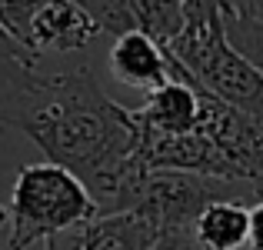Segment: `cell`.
Segmentation results:
<instances>
[{"instance_id": "cell-5", "label": "cell", "mask_w": 263, "mask_h": 250, "mask_svg": "<svg viewBox=\"0 0 263 250\" xmlns=\"http://www.w3.org/2000/svg\"><path fill=\"white\" fill-rule=\"evenodd\" d=\"M197 130L217 150L223 180L247 184L263 197V120L200 90Z\"/></svg>"}, {"instance_id": "cell-1", "label": "cell", "mask_w": 263, "mask_h": 250, "mask_svg": "<svg viewBox=\"0 0 263 250\" xmlns=\"http://www.w3.org/2000/svg\"><path fill=\"white\" fill-rule=\"evenodd\" d=\"M0 120L27 134L50 164L70 170L93 197L97 213H107L140 170L134 110L117 103L90 70L33 74L17 87H4Z\"/></svg>"}, {"instance_id": "cell-17", "label": "cell", "mask_w": 263, "mask_h": 250, "mask_svg": "<svg viewBox=\"0 0 263 250\" xmlns=\"http://www.w3.org/2000/svg\"><path fill=\"white\" fill-rule=\"evenodd\" d=\"M247 247L263 250V197L250 204V230H247Z\"/></svg>"}, {"instance_id": "cell-14", "label": "cell", "mask_w": 263, "mask_h": 250, "mask_svg": "<svg viewBox=\"0 0 263 250\" xmlns=\"http://www.w3.org/2000/svg\"><path fill=\"white\" fill-rule=\"evenodd\" d=\"M50 0H0V27L24 47V33H27V24L33 20V13L40 7H47Z\"/></svg>"}, {"instance_id": "cell-3", "label": "cell", "mask_w": 263, "mask_h": 250, "mask_svg": "<svg viewBox=\"0 0 263 250\" xmlns=\"http://www.w3.org/2000/svg\"><path fill=\"white\" fill-rule=\"evenodd\" d=\"M167 53L200 90L263 120V74L227 44L223 13L183 20V30L167 47Z\"/></svg>"}, {"instance_id": "cell-6", "label": "cell", "mask_w": 263, "mask_h": 250, "mask_svg": "<svg viewBox=\"0 0 263 250\" xmlns=\"http://www.w3.org/2000/svg\"><path fill=\"white\" fill-rule=\"evenodd\" d=\"M93 13L100 33L120 37L127 30H140L167 50L183 30L186 0H84Z\"/></svg>"}, {"instance_id": "cell-20", "label": "cell", "mask_w": 263, "mask_h": 250, "mask_svg": "<svg viewBox=\"0 0 263 250\" xmlns=\"http://www.w3.org/2000/svg\"><path fill=\"white\" fill-rule=\"evenodd\" d=\"M0 250H4V217H0Z\"/></svg>"}, {"instance_id": "cell-19", "label": "cell", "mask_w": 263, "mask_h": 250, "mask_svg": "<svg viewBox=\"0 0 263 250\" xmlns=\"http://www.w3.org/2000/svg\"><path fill=\"white\" fill-rule=\"evenodd\" d=\"M33 250H80V230H70V234H60V237H50L44 244H37Z\"/></svg>"}, {"instance_id": "cell-15", "label": "cell", "mask_w": 263, "mask_h": 250, "mask_svg": "<svg viewBox=\"0 0 263 250\" xmlns=\"http://www.w3.org/2000/svg\"><path fill=\"white\" fill-rule=\"evenodd\" d=\"M154 250H206V247L197 240L193 230H170V234H160V237H157Z\"/></svg>"}, {"instance_id": "cell-11", "label": "cell", "mask_w": 263, "mask_h": 250, "mask_svg": "<svg viewBox=\"0 0 263 250\" xmlns=\"http://www.w3.org/2000/svg\"><path fill=\"white\" fill-rule=\"evenodd\" d=\"M250 204L243 200H213L193 224V234L206 250H240L247 247Z\"/></svg>"}, {"instance_id": "cell-12", "label": "cell", "mask_w": 263, "mask_h": 250, "mask_svg": "<svg viewBox=\"0 0 263 250\" xmlns=\"http://www.w3.org/2000/svg\"><path fill=\"white\" fill-rule=\"evenodd\" d=\"M223 33H227V44H230L237 53H243V57L263 74V24L243 20V17H237V13L227 10L223 13Z\"/></svg>"}, {"instance_id": "cell-13", "label": "cell", "mask_w": 263, "mask_h": 250, "mask_svg": "<svg viewBox=\"0 0 263 250\" xmlns=\"http://www.w3.org/2000/svg\"><path fill=\"white\" fill-rule=\"evenodd\" d=\"M33 74H37V60L0 27V90L17 87V83H24Z\"/></svg>"}, {"instance_id": "cell-7", "label": "cell", "mask_w": 263, "mask_h": 250, "mask_svg": "<svg viewBox=\"0 0 263 250\" xmlns=\"http://www.w3.org/2000/svg\"><path fill=\"white\" fill-rule=\"evenodd\" d=\"M100 37L93 13L87 10L84 0H50L33 13L24 33V50L33 60L40 53H73L84 50Z\"/></svg>"}, {"instance_id": "cell-2", "label": "cell", "mask_w": 263, "mask_h": 250, "mask_svg": "<svg viewBox=\"0 0 263 250\" xmlns=\"http://www.w3.org/2000/svg\"><path fill=\"white\" fill-rule=\"evenodd\" d=\"M97 217V204L70 170L37 160L20 167L4 204V250H33Z\"/></svg>"}, {"instance_id": "cell-10", "label": "cell", "mask_w": 263, "mask_h": 250, "mask_svg": "<svg viewBox=\"0 0 263 250\" xmlns=\"http://www.w3.org/2000/svg\"><path fill=\"white\" fill-rule=\"evenodd\" d=\"M157 227L137 210L97 213L80 227V250H154Z\"/></svg>"}, {"instance_id": "cell-16", "label": "cell", "mask_w": 263, "mask_h": 250, "mask_svg": "<svg viewBox=\"0 0 263 250\" xmlns=\"http://www.w3.org/2000/svg\"><path fill=\"white\" fill-rule=\"evenodd\" d=\"M230 10V0H186L183 7V20H203V17H217V13Z\"/></svg>"}, {"instance_id": "cell-9", "label": "cell", "mask_w": 263, "mask_h": 250, "mask_svg": "<svg viewBox=\"0 0 263 250\" xmlns=\"http://www.w3.org/2000/svg\"><path fill=\"white\" fill-rule=\"evenodd\" d=\"M107 64L117 80L137 90H154L163 80H170V53L140 30H127L114 37Z\"/></svg>"}, {"instance_id": "cell-18", "label": "cell", "mask_w": 263, "mask_h": 250, "mask_svg": "<svg viewBox=\"0 0 263 250\" xmlns=\"http://www.w3.org/2000/svg\"><path fill=\"white\" fill-rule=\"evenodd\" d=\"M230 13L243 20H257L263 24V0H230Z\"/></svg>"}, {"instance_id": "cell-4", "label": "cell", "mask_w": 263, "mask_h": 250, "mask_svg": "<svg viewBox=\"0 0 263 250\" xmlns=\"http://www.w3.org/2000/svg\"><path fill=\"white\" fill-rule=\"evenodd\" d=\"M213 200H243L257 204L260 193L247 184L203 177L183 170H137L117 193L110 210H137L157 227V234L193 230L197 217ZM107 210V213H110Z\"/></svg>"}, {"instance_id": "cell-8", "label": "cell", "mask_w": 263, "mask_h": 250, "mask_svg": "<svg viewBox=\"0 0 263 250\" xmlns=\"http://www.w3.org/2000/svg\"><path fill=\"white\" fill-rule=\"evenodd\" d=\"M200 114V87L170 60V80L147 90L143 107L134 110V120L143 134H190Z\"/></svg>"}]
</instances>
